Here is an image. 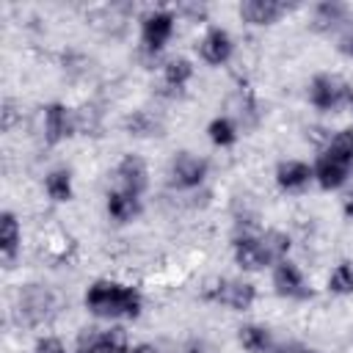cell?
Segmentation results:
<instances>
[{"instance_id": "1", "label": "cell", "mask_w": 353, "mask_h": 353, "mask_svg": "<svg viewBox=\"0 0 353 353\" xmlns=\"http://www.w3.org/2000/svg\"><path fill=\"white\" fill-rule=\"evenodd\" d=\"M141 306H143L141 292L119 281H94L85 290V309L94 317H105V320L138 317Z\"/></svg>"}, {"instance_id": "2", "label": "cell", "mask_w": 353, "mask_h": 353, "mask_svg": "<svg viewBox=\"0 0 353 353\" xmlns=\"http://www.w3.org/2000/svg\"><path fill=\"white\" fill-rule=\"evenodd\" d=\"M174 22H176L174 11H165V8H154V11L141 17V50H143V55L154 58L163 52V47L174 36Z\"/></svg>"}, {"instance_id": "3", "label": "cell", "mask_w": 353, "mask_h": 353, "mask_svg": "<svg viewBox=\"0 0 353 353\" xmlns=\"http://www.w3.org/2000/svg\"><path fill=\"white\" fill-rule=\"evenodd\" d=\"M204 298L212 303H221L232 312H245L256 301V287L251 281H240V279H221L204 290Z\"/></svg>"}, {"instance_id": "4", "label": "cell", "mask_w": 353, "mask_h": 353, "mask_svg": "<svg viewBox=\"0 0 353 353\" xmlns=\"http://www.w3.org/2000/svg\"><path fill=\"white\" fill-rule=\"evenodd\" d=\"M55 309V295L41 284H25L17 295V314L25 325L44 323Z\"/></svg>"}, {"instance_id": "5", "label": "cell", "mask_w": 353, "mask_h": 353, "mask_svg": "<svg viewBox=\"0 0 353 353\" xmlns=\"http://www.w3.org/2000/svg\"><path fill=\"white\" fill-rule=\"evenodd\" d=\"M207 160L193 154V152H176L171 165H168V182L179 190H190V188H199L207 176Z\"/></svg>"}, {"instance_id": "6", "label": "cell", "mask_w": 353, "mask_h": 353, "mask_svg": "<svg viewBox=\"0 0 353 353\" xmlns=\"http://www.w3.org/2000/svg\"><path fill=\"white\" fill-rule=\"evenodd\" d=\"M347 83L336 74H314L312 83H309V102L317 108V110H334L339 108L342 102H347Z\"/></svg>"}, {"instance_id": "7", "label": "cell", "mask_w": 353, "mask_h": 353, "mask_svg": "<svg viewBox=\"0 0 353 353\" xmlns=\"http://www.w3.org/2000/svg\"><path fill=\"white\" fill-rule=\"evenodd\" d=\"M273 287L281 298H295V301L312 298V287L306 284L301 268L290 259H281L279 265H273Z\"/></svg>"}, {"instance_id": "8", "label": "cell", "mask_w": 353, "mask_h": 353, "mask_svg": "<svg viewBox=\"0 0 353 353\" xmlns=\"http://www.w3.org/2000/svg\"><path fill=\"white\" fill-rule=\"evenodd\" d=\"M116 179H119V190L141 199V193L149 185V168L138 154H124L116 165Z\"/></svg>"}, {"instance_id": "9", "label": "cell", "mask_w": 353, "mask_h": 353, "mask_svg": "<svg viewBox=\"0 0 353 353\" xmlns=\"http://www.w3.org/2000/svg\"><path fill=\"white\" fill-rule=\"evenodd\" d=\"M196 50H199V55H201L204 63L221 66V63H226V61L232 58L234 41H232V36H229L223 28H210V30L201 36V41L196 44Z\"/></svg>"}, {"instance_id": "10", "label": "cell", "mask_w": 353, "mask_h": 353, "mask_svg": "<svg viewBox=\"0 0 353 353\" xmlns=\"http://www.w3.org/2000/svg\"><path fill=\"white\" fill-rule=\"evenodd\" d=\"M77 121H74V113L61 105V102H50L44 108V141L47 143H61L66 141L72 132H74Z\"/></svg>"}, {"instance_id": "11", "label": "cell", "mask_w": 353, "mask_h": 353, "mask_svg": "<svg viewBox=\"0 0 353 353\" xmlns=\"http://www.w3.org/2000/svg\"><path fill=\"white\" fill-rule=\"evenodd\" d=\"M347 22H350V8H347L345 3H336V0L317 3L314 11H312V28H314L317 33L342 30Z\"/></svg>"}, {"instance_id": "12", "label": "cell", "mask_w": 353, "mask_h": 353, "mask_svg": "<svg viewBox=\"0 0 353 353\" xmlns=\"http://www.w3.org/2000/svg\"><path fill=\"white\" fill-rule=\"evenodd\" d=\"M284 11L287 6L279 0H243L240 3V19H245L248 25H273Z\"/></svg>"}, {"instance_id": "13", "label": "cell", "mask_w": 353, "mask_h": 353, "mask_svg": "<svg viewBox=\"0 0 353 353\" xmlns=\"http://www.w3.org/2000/svg\"><path fill=\"white\" fill-rule=\"evenodd\" d=\"M312 171H314V179H317V185L323 190H336V188H342L347 182L350 165H345V163H339V160H334L328 154H320L317 163L312 165Z\"/></svg>"}, {"instance_id": "14", "label": "cell", "mask_w": 353, "mask_h": 353, "mask_svg": "<svg viewBox=\"0 0 353 353\" xmlns=\"http://www.w3.org/2000/svg\"><path fill=\"white\" fill-rule=\"evenodd\" d=\"M314 179V171L303 160H284L276 168V182L281 190H303Z\"/></svg>"}, {"instance_id": "15", "label": "cell", "mask_w": 353, "mask_h": 353, "mask_svg": "<svg viewBox=\"0 0 353 353\" xmlns=\"http://www.w3.org/2000/svg\"><path fill=\"white\" fill-rule=\"evenodd\" d=\"M232 251H234V262L243 270H262V268H268L262 245H259V237H254V234H237L234 243H232Z\"/></svg>"}, {"instance_id": "16", "label": "cell", "mask_w": 353, "mask_h": 353, "mask_svg": "<svg viewBox=\"0 0 353 353\" xmlns=\"http://www.w3.org/2000/svg\"><path fill=\"white\" fill-rule=\"evenodd\" d=\"M105 210H108L110 221L130 223L132 218L141 215V199L132 196V193H124V190H110L108 193V201H105Z\"/></svg>"}, {"instance_id": "17", "label": "cell", "mask_w": 353, "mask_h": 353, "mask_svg": "<svg viewBox=\"0 0 353 353\" xmlns=\"http://www.w3.org/2000/svg\"><path fill=\"white\" fill-rule=\"evenodd\" d=\"M19 243H22V229H19V221L14 212H3L0 215V254L3 259L11 265L17 251H19Z\"/></svg>"}, {"instance_id": "18", "label": "cell", "mask_w": 353, "mask_h": 353, "mask_svg": "<svg viewBox=\"0 0 353 353\" xmlns=\"http://www.w3.org/2000/svg\"><path fill=\"white\" fill-rule=\"evenodd\" d=\"M259 245H262V254H265V262L268 265H279L281 259H287L290 254V234L281 232V229H268L259 234Z\"/></svg>"}, {"instance_id": "19", "label": "cell", "mask_w": 353, "mask_h": 353, "mask_svg": "<svg viewBox=\"0 0 353 353\" xmlns=\"http://www.w3.org/2000/svg\"><path fill=\"white\" fill-rule=\"evenodd\" d=\"M237 339L240 345L248 350V353H270L273 350V336L265 325H256V323H248V325H240L237 328Z\"/></svg>"}, {"instance_id": "20", "label": "cell", "mask_w": 353, "mask_h": 353, "mask_svg": "<svg viewBox=\"0 0 353 353\" xmlns=\"http://www.w3.org/2000/svg\"><path fill=\"white\" fill-rule=\"evenodd\" d=\"M193 77V63L188 58H171L165 66H163V85L171 91V94H179L188 80Z\"/></svg>"}, {"instance_id": "21", "label": "cell", "mask_w": 353, "mask_h": 353, "mask_svg": "<svg viewBox=\"0 0 353 353\" xmlns=\"http://www.w3.org/2000/svg\"><path fill=\"white\" fill-rule=\"evenodd\" d=\"M44 190L52 201H69L72 199V174L66 168H55L44 176Z\"/></svg>"}, {"instance_id": "22", "label": "cell", "mask_w": 353, "mask_h": 353, "mask_svg": "<svg viewBox=\"0 0 353 353\" xmlns=\"http://www.w3.org/2000/svg\"><path fill=\"white\" fill-rule=\"evenodd\" d=\"M323 154H328L345 165H353V130H339L336 135H331Z\"/></svg>"}, {"instance_id": "23", "label": "cell", "mask_w": 353, "mask_h": 353, "mask_svg": "<svg viewBox=\"0 0 353 353\" xmlns=\"http://www.w3.org/2000/svg\"><path fill=\"white\" fill-rule=\"evenodd\" d=\"M207 135H210V141H212L215 146H232V143L237 141V127H234L232 119L218 116V119H212V121L207 124Z\"/></svg>"}, {"instance_id": "24", "label": "cell", "mask_w": 353, "mask_h": 353, "mask_svg": "<svg viewBox=\"0 0 353 353\" xmlns=\"http://www.w3.org/2000/svg\"><path fill=\"white\" fill-rule=\"evenodd\" d=\"M328 292L334 295H353V265L339 262L328 276Z\"/></svg>"}, {"instance_id": "25", "label": "cell", "mask_w": 353, "mask_h": 353, "mask_svg": "<svg viewBox=\"0 0 353 353\" xmlns=\"http://www.w3.org/2000/svg\"><path fill=\"white\" fill-rule=\"evenodd\" d=\"M124 127H127L130 135H138V138L157 135V121H154L146 110H132V113L124 119Z\"/></svg>"}, {"instance_id": "26", "label": "cell", "mask_w": 353, "mask_h": 353, "mask_svg": "<svg viewBox=\"0 0 353 353\" xmlns=\"http://www.w3.org/2000/svg\"><path fill=\"white\" fill-rule=\"evenodd\" d=\"M74 353H110V347L105 345L102 328H83L77 334V350Z\"/></svg>"}, {"instance_id": "27", "label": "cell", "mask_w": 353, "mask_h": 353, "mask_svg": "<svg viewBox=\"0 0 353 353\" xmlns=\"http://www.w3.org/2000/svg\"><path fill=\"white\" fill-rule=\"evenodd\" d=\"M102 334H105V345L110 347V353H130V336L121 325L102 328Z\"/></svg>"}, {"instance_id": "28", "label": "cell", "mask_w": 353, "mask_h": 353, "mask_svg": "<svg viewBox=\"0 0 353 353\" xmlns=\"http://www.w3.org/2000/svg\"><path fill=\"white\" fill-rule=\"evenodd\" d=\"M336 50L347 58H353V19L339 30V39H336Z\"/></svg>"}, {"instance_id": "29", "label": "cell", "mask_w": 353, "mask_h": 353, "mask_svg": "<svg viewBox=\"0 0 353 353\" xmlns=\"http://www.w3.org/2000/svg\"><path fill=\"white\" fill-rule=\"evenodd\" d=\"M33 353H66V347L61 345V339H55V336H44V339L36 342Z\"/></svg>"}, {"instance_id": "30", "label": "cell", "mask_w": 353, "mask_h": 353, "mask_svg": "<svg viewBox=\"0 0 353 353\" xmlns=\"http://www.w3.org/2000/svg\"><path fill=\"white\" fill-rule=\"evenodd\" d=\"M270 353H317V350L303 347V345H284V347H273Z\"/></svg>"}, {"instance_id": "31", "label": "cell", "mask_w": 353, "mask_h": 353, "mask_svg": "<svg viewBox=\"0 0 353 353\" xmlns=\"http://www.w3.org/2000/svg\"><path fill=\"white\" fill-rule=\"evenodd\" d=\"M182 11H185V14H190L193 19H204V14H207V8H204V6H182Z\"/></svg>"}, {"instance_id": "32", "label": "cell", "mask_w": 353, "mask_h": 353, "mask_svg": "<svg viewBox=\"0 0 353 353\" xmlns=\"http://www.w3.org/2000/svg\"><path fill=\"white\" fill-rule=\"evenodd\" d=\"M130 353H157L152 345H135V347H130Z\"/></svg>"}, {"instance_id": "33", "label": "cell", "mask_w": 353, "mask_h": 353, "mask_svg": "<svg viewBox=\"0 0 353 353\" xmlns=\"http://www.w3.org/2000/svg\"><path fill=\"white\" fill-rule=\"evenodd\" d=\"M345 215H347V218H353V193L345 199Z\"/></svg>"}, {"instance_id": "34", "label": "cell", "mask_w": 353, "mask_h": 353, "mask_svg": "<svg viewBox=\"0 0 353 353\" xmlns=\"http://www.w3.org/2000/svg\"><path fill=\"white\" fill-rule=\"evenodd\" d=\"M347 105H350V108H353V91H350V94H347Z\"/></svg>"}]
</instances>
